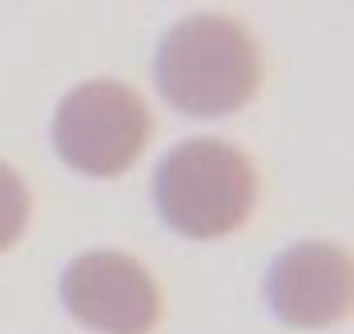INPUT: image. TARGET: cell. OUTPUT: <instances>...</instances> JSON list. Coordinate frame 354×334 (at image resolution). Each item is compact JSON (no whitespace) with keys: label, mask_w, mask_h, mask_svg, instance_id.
Wrapping results in <instances>:
<instances>
[{"label":"cell","mask_w":354,"mask_h":334,"mask_svg":"<svg viewBox=\"0 0 354 334\" xmlns=\"http://www.w3.org/2000/svg\"><path fill=\"white\" fill-rule=\"evenodd\" d=\"M61 302L101 334H149L161 318V290L149 270L117 250H88L61 274Z\"/></svg>","instance_id":"277c9868"},{"label":"cell","mask_w":354,"mask_h":334,"mask_svg":"<svg viewBox=\"0 0 354 334\" xmlns=\"http://www.w3.org/2000/svg\"><path fill=\"white\" fill-rule=\"evenodd\" d=\"M149 109L121 81H85L68 93L53 121L57 154L85 178H117L149 141Z\"/></svg>","instance_id":"3957f363"},{"label":"cell","mask_w":354,"mask_h":334,"mask_svg":"<svg viewBox=\"0 0 354 334\" xmlns=\"http://www.w3.org/2000/svg\"><path fill=\"white\" fill-rule=\"evenodd\" d=\"M258 178L250 157L218 137L181 141L161 157L153 201L165 225L185 238H225L250 218Z\"/></svg>","instance_id":"7a4b0ae2"},{"label":"cell","mask_w":354,"mask_h":334,"mask_svg":"<svg viewBox=\"0 0 354 334\" xmlns=\"http://www.w3.org/2000/svg\"><path fill=\"white\" fill-rule=\"evenodd\" d=\"M270 310L286 326H330L351 310V258L334 242H298L266 274Z\"/></svg>","instance_id":"5b68a950"},{"label":"cell","mask_w":354,"mask_h":334,"mask_svg":"<svg viewBox=\"0 0 354 334\" xmlns=\"http://www.w3.org/2000/svg\"><path fill=\"white\" fill-rule=\"evenodd\" d=\"M28 225V189L12 165L0 161V250L17 242Z\"/></svg>","instance_id":"8992f818"},{"label":"cell","mask_w":354,"mask_h":334,"mask_svg":"<svg viewBox=\"0 0 354 334\" xmlns=\"http://www.w3.org/2000/svg\"><path fill=\"white\" fill-rule=\"evenodd\" d=\"M157 89L185 117H225L250 105L262 81V57L245 24L198 12L177 21L157 45Z\"/></svg>","instance_id":"6da1fadb"}]
</instances>
